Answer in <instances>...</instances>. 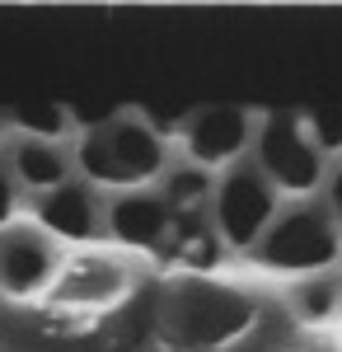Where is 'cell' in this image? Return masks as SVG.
<instances>
[{
    "label": "cell",
    "instance_id": "obj_9",
    "mask_svg": "<svg viewBox=\"0 0 342 352\" xmlns=\"http://www.w3.org/2000/svg\"><path fill=\"white\" fill-rule=\"evenodd\" d=\"M52 277V254L38 240H10L0 249V287L10 296H33Z\"/></svg>",
    "mask_w": 342,
    "mask_h": 352
},
{
    "label": "cell",
    "instance_id": "obj_11",
    "mask_svg": "<svg viewBox=\"0 0 342 352\" xmlns=\"http://www.w3.org/2000/svg\"><path fill=\"white\" fill-rule=\"evenodd\" d=\"M24 132H33V141H52L71 127V109L66 104H14V113H10Z\"/></svg>",
    "mask_w": 342,
    "mask_h": 352
},
{
    "label": "cell",
    "instance_id": "obj_7",
    "mask_svg": "<svg viewBox=\"0 0 342 352\" xmlns=\"http://www.w3.org/2000/svg\"><path fill=\"white\" fill-rule=\"evenodd\" d=\"M108 226H113V235L122 244L155 249V244L169 235L174 212H169V202H159V197H117L113 212H108Z\"/></svg>",
    "mask_w": 342,
    "mask_h": 352
},
{
    "label": "cell",
    "instance_id": "obj_10",
    "mask_svg": "<svg viewBox=\"0 0 342 352\" xmlns=\"http://www.w3.org/2000/svg\"><path fill=\"white\" fill-rule=\"evenodd\" d=\"M14 174H19V184H28V188L52 192V188L66 184V155L56 151L52 141H24L14 151Z\"/></svg>",
    "mask_w": 342,
    "mask_h": 352
},
{
    "label": "cell",
    "instance_id": "obj_3",
    "mask_svg": "<svg viewBox=\"0 0 342 352\" xmlns=\"http://www.w3.org/2000/svg\"><path fill=\"white\" fill-rule=\"evenodd\" d=\"M253 258L272 272H315L338 258V230L319 207H300L267 226L263 240L253 244Z\"/></svg>",
    "mask_w": 342,
    "mask_h": 352
},
{
    "label": "cell",
    "instance_id": "obj_5",
    "mask_svg": "<svg viewBox=\"0 0 342 352\" xmlns=\"http://www.w3.org/2000/svg\"><path fill=\"white\" fill-rule=\"evenodd\" d=\"M272 207H277L272 188L253 169H230L216 188V221H220V235L235 249H253L263 240V230L272 226Z\"/></svg>",
    "mask_w": 342,
    "mask_h": 352
},
{
    "label": "cell",
    "instance_id": "obj_1",
    "mask_svg": "<svg viewBox=\"0 0 342 352\" xmlns=\"http://www.w3.org/2000/svg\"><path fill=\"white\" fill-rule=\"evenodd\" d=\"M249 320H253V305L239 292L202 277H187L164 296V333L179 348H220L235 333H244Z\"/></svg>",
    "mask_w": 342,
    "mask_h": 352
},
{
    "label": "cell",
    "instance_id": "obj_16",
    "mask_svg": "<svg viewBox=\"0 0 342 352\" xmlns=\"http://www.w3.org/2000/svg\"><path fill=\"white\" fill-rule=\"evenodd\" d=\"M333 212H338V226H342V169L333 174Z\"/></svg>",
    "mask_w": 342,
    "mask_h": 352
},
{
    "label": "cell",
    "instance_id": "obj_2",
    "mask_svg": "<svg viewBox=\"0 0 342 352\" xmlns=\"http://www.w3.org/2000/svg\"><path fill=\"white\" fill-rule=\"evenodd\" d=\"M80 169L94 179V184H113V188H132L155 179L159 164H164V146L146 122H108L94 127L80 141Z\"/></svg>",
    "mask_w": 342,
    "mask_h": 352
},
{
    "label": "cell",
    "instance_id": "obj_12",
    "mask_svg": "<svg viewBox=\"0 0 342 352\" xmlns=\"http://www.w3.org/2000/svg\"><path fill=\"white\" fill-rule=\"evenodd\" d=\"M315 127V151H342V104H319L310 113Z\"/></svg>",
    "mask_w": 342,
    "mask_h": 352
},
{
    "label": "cell",
    "instance_id": "obj_13",
    "mask_svg": "<svg viewBox=\"0 0 342 352\" xmlns=\"http://www.w3.org/2000/svg\"><path fill=\"white\" fill-rule=\"evenodd\" d=\"M207 188H211L207 169H179V174L169 179V212H174V207H192Z\"/></svg>",
    "mask_w": 342,
    "mask_h": 352
},
{
    "label": "cell",
    "instance_id": "obj_6",
    "mask_svg": "<svg viewBox=\"0 0 342 352\" xmlns=\"http://www.w3.org/2000/svg\"><path fill=\"white\" fill-rule=\"evenodd\" d=\"M249 141V113L244 109H202L187 122V155L197 160V169L207 164H225L239 155V146Z\"/></svg>",
    "mask_w": 342,
    "mask_h": 352
},
{
    "label": "cell",
    "instance_id": "obj_8",
    "mask_svg": "<svg viewBox=\"0 0 342 352\" xmlns=\"http://www.w3.org/2000/svg\"><path fill=\"white\" fill-rule=\"evenodd\" d=\"M38 221L61 235V240H89L94 235V197L80 184H61V188L43 192L38 202Z\"/></svg>",
    "mask_w": 342,
    "mask_h": 352
},
{
    "label": "cell",
    "instance_id": "obj_4",
    "mask_svg": "<svg viewBox=\"0 0 342 352\" xmlns=\"http://www.w3.org/2000/svg\"><path fill=\"white\" fill-rule=\"evenodd\" d=\"M258 160H263V174L286 192H310L323 174V160H319L315 141L305 136L300 118L295 113H272L258 132Z\"/></svg>",
    "mask_w": 342,
    "mask_h": 352
},
{
    "label": "cell",
    "instance_id": "obj_15",
    "mask_svg": "<svg viewBox=\"0 0 342 352\" xmlns=\"http://www.w3.org/2000/svg\"><path fill=\"white\" fill-rule=\"evenodd\" d=\"M10 217H14V184L0 174V226H5Z\"/></svg>",
    "mask_w": 342,
    "mask_h": 352
},
{
    "label": "cell",
    "instance_id": "obj_14",
    "mask_svg": "<svg viewBox=\"0 0 342 352\" xmlns=\"http://www.w3.org/2000/svg\"><path fill=\"white\" fill-rule=\"evenodd\" d=\"M300 310L315 315V320H323V315L333 310V292H328V287H305V292H300Z\"/></svg>",
    "mask_w": 342,
    "mask_h": 352
}]
</instances>
